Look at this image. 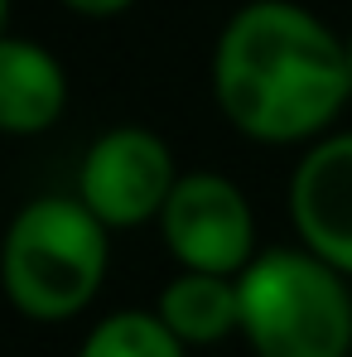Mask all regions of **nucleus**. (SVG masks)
I'll return each instance as SVG.
<instances>
[{"label": "nucleus", "mask_w": 352, "mask_h": 357, "mask_svg": "<svg viewBox=\"0 0 352 357\" xmlns=\"http://www.w3.org/2000/svg\"><path fill=\"white\" fill-rule=\"evenodd\" d=\"M174 183V160L164 140H155L150 130H112L87 150L82 203L107 227H135L164 213Z\"/></svg>", "instance_id": "4"}, {"label": "nucleus", "mask_w": 352, "mask_h": 357, "mask_svg": "<svg viewBox=\"0 0 352 357\" xmlns=\"http://www.w3.org/2000/svg\"><path fill=\"white\" fill-rule=\"evenodd\" d=\"M72 10H82V15H116V10H125L130 0H68Z\"/></svg>", "instance_id": "10"}, {"label": "nucleus", "mask_w": 352, "mask_h": 357, "mask_svg": "<svg viewBox=\"0 0 352 357\" xmlns=\"http://www.w3.org/2000/svg\"><path fill=\"white\" fill-rule=\"evenodd\" d=\"M82 357H183L178 338L164 328L160 314H140V309H125L112 314L107 324L92 328Z\"/></svg>", "instance_id": "9"}, {"label": "nucleus", "mask_w": 352, "mask_h": 357, "mask_svg": "<svg viewBox=\"0 0 352 357\" xmlns=\"http://www.w3.org/2000/svg\"><path fill=\"white\" fill-rule=\"evenodd\" d=\"M102 271L107 222H97L82 198H39L15 218L5 241V285L29 319H72L97 295Z\"/></svg>", "instance_id": "3"}, {"label": "nucleus", "mask_w": 352, "mask_h": 357, "mask_svg": "<svg viewBox=\"0 0 352 357\" xmlns=\"http://www.w3.org/2000/svg\"><path fill=\"white\" fill-rule=\"evenodd\" d=\"M63 112V73L39 44H0V126L10 135L49 130Z\"/></svg>", "instance_id": "7"}, {"label": "nucleus", "mask_w": 352, "mask_h": 357, "mask_svg": "<svg viewBox=\"0 0 352 357\" xmlns=\"http://www.w3.org/2000/svg\"><path fill=\"white\" fill-rule=\"evenodd\" d=\"M348 59H352V44H348Z\"/></svg>", "instance_id": "11"}, {"label": "nucleus", "mask_w": 352, "mask_h": 357, "mask_svg": "<svg viewBox=\"0 0 352 357\" xmlns=\"http://www.w3.org/2000/svg\"><path fill=\"white\" fill-rule=\"evenodd\" d=\"M241 333L261 357H348L352 304L333 266L299 251H270L236 280Z\"/></svg>", "instance_id": "2"}, {"label": "nucleus", "mask_w": 352, "mask_h": 357, "mask_svg": "<svg viewBox=\"0 0 352 357\" xmlns=\"http://www.w3.org/2000/svg\"><path fill=\"white\" fill-rule=\"evenodd\" d=\"M290 213L309 251L352 275V135L319 145L290 183Z\"/></svg>", "instance_id": "6"}, {"label": "nucleus", "mask_w": 352, "mask_h": 357, "mask_svg": "<svg viewBox=\"0 0 352 357\" xmlns=\"http://www.w3.org/2000/svg\"><path fill=\"white\" fill-rule=\"evenodd\" d=\"M213 82L236 130L285 145L338 116L352 92V59L314 15L261 0L227 24Z\"/></svg>", "instance_id": "1"}, {"label": "nucleus", "mask_w": 352, "mask_h": 357, "mask_svg": "<svg viewBox=\"0 0 352 357\" xmlns=\"http://www.w3.org/2000/svg\"><path fill=\"white\" fill-rule=\"evenodd\" d=\"M160 319L178 343H217L222 333L241 328V290L227 275H178L160 295Z\"/></svg>", "instance_id": "8"}, {"label": "nucleus", "mask_w": 352, "mask_h": 357, "mask_svg": "<svg viewBox=\"0 0 352 357\" xmlns=\"http://www.w3.org/2000/svg\"><path fill=\"white\" fill-rule=\"evenodd\" d=\"M160 218L174 256L198 275H232L251 256V208L241 188L217 174L178 178Z\"/></svg>", "instance_id": "5"}]
</instances>
